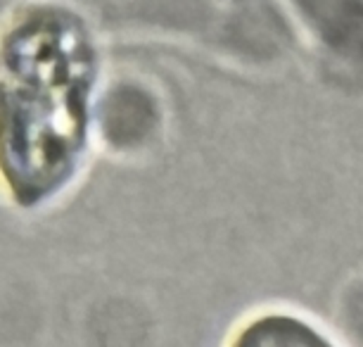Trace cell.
<instances>
[{
    "label": "cell",
    "mask_w": 363,
    "mask_h": 347,
    "mask_svg": "<svg viewBox=\"0 0 363 347\" xmlns=\"http://www.w3.org/2000/svg\"><path fill=\"white\" fill-rule=\"evenodd\" d=\"M93 48L74 15L31 10L0 43V174L36 202L67 176L84 145Z\"/></svg>",
    "instance_id": "6da1fadb"
},
{
    "label": "cell",
    "mask_w": 363,
    "mask_h": 347,
    "mask_svg": "<svg viewBox=\"0 0 363 347\" xmlns=\"http://www.w3.org/2000/svg\"><path fill=\"white\" fill-rule=\"evenodd\" d=\"M328 48L363 65V0H297Z\"/></svg>",
    "instance_id": "7a4b0ae2"
},
{
    "label": "cell",
    "mask_w": 363,
    "mask_h": 347,
    "mask_svg": "<svg viewBox=\"0 0 363 347\" xmlns=\"http://www.w3.org/2000/svg\"><path fill=\"white\" fill-rule=\"evenodd\" d=\"M157 126V105L138 86H119L102 105V131L116 148L140 145Z\"/></svg>",
    "instance_id": "3957f363"
},
{
    "label": "cell",
    "mask_w": 363,
    "mask_h": 347,
    "mask_svg": "<svg viewBox=\"0 0 363 347\" xmlns=\"http://www.w3.org/2000/svg\"><path fill=\"white\" fill-rule=\"evenodd\" d=\"M240 345H323L325 338H320L316 331H311L306 324L290 316H266L252 324L242 336L238 338Z\"/></svg>",
    "instance_id": "277c9868"
},
{
    "label": "cell",
    "mask_w": 363,
    "mask_h": 347,
    "mask_svg": "<svg viewBox=\"0 0 363 347\" xmlns=\"http://www.w3.org/2000/svg\"><path fill=\"white\" fill-rule=\"evenodd\" d=\"M100 10H109L121 17L133 19H160V22H181V12L174 5V0H95Z\"/></svg>",
    "instance_id": "5b68a950"
}]
</instances>
